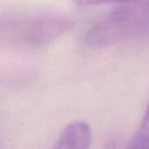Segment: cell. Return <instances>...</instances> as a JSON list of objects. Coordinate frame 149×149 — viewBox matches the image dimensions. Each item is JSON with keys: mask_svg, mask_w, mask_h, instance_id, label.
<instances>
[{"mask_svg": "<svg viewBox=\"0 0 149 149\" xmlns=\"http://www.w3.org/2000/svg\"><path fill=\"white\" fill-rule=\"evenodd\" d=\"M149 34V2L123 6L97 22L84 41L91 48H106Z\"/></svg>", "mask_w": 149, "mask_h": 149, "instance_id": "1", "label": "cell"}, {"mask_svg": "<svg viewBox=\"0 0 149 149\" xmlns=\"http://www.w3.org/2000/svg\"><path fill=\"white\" fill-rule=\"evenodd\" d=\"M73 26L74 21L64 14H28L0 20V38L28 47H42L66 34Z\"/></svg>", "mask_w": 149, "mask_h": 149, "instance_id": "2", "label": "cell"}, {"mask_svg": "<svg viewBox=\"0 0 149 149\" xmlns=\"http://www.w3.org/2000/svg\"><path fill=\"white\" fill-rule=\"evenodd\" d=\"M90 126L83 121H74L64 128L54 149H90Z\"/></svg>", "mask_w": 149, "mask_h": 149, "instance_id": "3", "label": "cell"}, {"mask_svg": "<svg viewBox=\"0 0 149 149\" xmlns=\"http://www.w3.org/2000/svg\"><path fill=\"white\" fill-rule=\"evenodd\" d=\"M127 149H149V105L142 118L141 125Z\"/></svg>", "mask_w": 149, "mask_h": 149, "instance_id": "4", "label": "cell"}, {"mask_svg": "<svg viewBox=\"0 0 149 149\" xmlns=\"http://www.w3.org/2000/svg\"><path fill=\"white\" fill-rule=\"evenodd\" d=\"M140 0H76V2L79 6H94V5H101V3H118V2H134Z\"/></svg>", "mask_w": 149, "mask_h": 149, "instance_id": "5", "label": "cell"}, {"mask_svg": "<svg viewBox=\"0 0 149 149\" xmlns=\"http://www.w3.org/2000/svg\"><path fill=\"white\" fill-rule=\"evenodd\" d=\"M105 149H115V142H114V141L109 142V143L105 147Z\"/></svg>", "mask_w": 149, "mask_h": 149, "instance_id": "6", "label": "cell"}]
</instances>
